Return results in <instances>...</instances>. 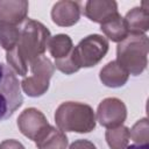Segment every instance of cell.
I'll return each instance as SVG.
<instances>
[{
	"label": "cell",
	"instance_id": "6da1fadb",
	"mask_svg": "<svg viewBox=\"0 0 149 149\" xmlns=\"http://www.w3.org/2000/svg\"><path fill=\"white\" fill-rule=\"evenodd\" d=\"M50 37V31L44 24L28 19L21 28L16 45L6 54L8 64L17 74L24 77L29 64L40 56H43Z\"/></svg>",
	"mask_w": 149,
	"mask_h": 149
},
{
	"label": "cell",
	"instance_id": "7a4b0ae2",
	"mask_svg": "<svg viewBox=\"0 0 149 149\" xmlns=\"http://www.w3.org/2000/svg\"><path fill=\"white\" fill-rule=\"evenodd\" d=\"M55 121L62 132L90 133L95 128V115L92 107L81 102L61 104L56 109Z\"/></svg>",
	"mask_w": 149,
	"mask_h": 149
},
{
	"label": "cell",
	"instance_id": "3957f363",
	"mask_svg": "<svg viewBox=\"0 0 149 149\" xmlns=\"http://www.w3.org/2000/svg\"><path fill=\"white\" fill-rule=\"evenodd\" d=\"M149 40L144 35H128L116 48V62L128 74H141L148 64Z\"/></svg>",
	"mask_w": 149,
	"mask_h": 149
},
{
	"label": "cell",
	"instance_id": "277c9868",
	"mask_svg": "<svg viewBox=\"0 0 149 149\" xmlns=\"http://www.w3.org/2000/svg\"><path fill=\"white\" fill-rule=\"evenodd\" d=\"M22 102L20 83L14 71L0 63V121L12 116Z\"/></svg>",
	"mask_w": 149,
	"mask_h": 149
},
{
	"label": "cell",
	"instance_id": "5b68a950",
	"mask_svg": "<svg viewBox=\"0 0 149 149\" xmlns=\"http://www.w3.org/2000/svg\"><path fill=\"white\" fill-rule=\"evenodd\" d=\"M31 76L24 77L21 81L22 90L29 97L36 98L43 95L49 88L50 78L54 74L55 65L51 61L44 56H40L30 64Z\"/></svg>",
	"mask_w": 149,
	"mask_h": 149
},
{
	"label": "cell",
	"instance_id": "8992f818",
	"mask_svg": "<svg viewBox=\"0 0 149 149\" xmlns=\"http://www.w3.org/2000/svg\"><path fill=\"white\" fill-rule=\"evenodd\" d=\"M108 51V41L101 35L93 34L84 37L71 51L78 68L97 65Z\"/></svg>",
	"mask_w": 149,
	"mask_h": 149
},
{
	"label": "cell",
	"instance_id": "52a82bcc",
	"mask_svg": "<svg viewBox=\"0 0 149 149\" xmlns=\"http://www.w3.org/2000/svg\"><path fill=\"white\" fill-rule=\"evenodd\" d=\"M127 118V108L122 100L118 98L104 99L97 109V120L107 129L122 126Z\"/></svg>",
	"mask_w": 149,
	"mask_h": 149
},
{
	"label": "cell",
	"instance_id": "ba28073f",
	"mask_svg": "<svg viewBox=\"0 0 149 149\" xmlns=\"http://www.w3.org/2000/svg\"><path fill=\"white\" fill-rule=\"evenodd\" d=\"M48 126L49 123L44 114L34 107L24 109L17 118V127L20 132L33 141H35L38 134Z\"/></svg>",
	"mask_w": 149,
	"mask_h": 149
},
{
	"label": "cell",
	"instance_id": "9c48e42d",
	"mask_svg": "<svg viewBox=\"0 0 149 149\" xmlns=\"http://www.w3.org/2000/svg\"><path fill=\"white\" fill-rule=\"evenodd\" d=\"M52 21L61 27H70L80 17V5L77 1L63 0L54 5L51 9Z\"/></svg>",
	"mask_w": 149,
	"mask_h": 149
},
{
	"label": "cell",
	"instance_id": "30bf717a",
	"mask_svg": "<svg viewBox=\"0 0 149 149\" xmlns=\"http://www.w3.org/2000/svg\"><path fill=\"white\" fill-rule=\"evenodd\" d=\"M84 14L93 22L104 23L118 13V5L111 0H90L85 3Z\"/></svg>",
	"mask_w": 149,
	"mask_h": 149
},
{
	"label": "cell",
	"instance_id": "8fae6325",
	"mask_svg": "<svg viewBox=\"0 0 149 149\" xmlns=\"http://www.w3.org/2000/svg\"><path fill=\"white\" fill-rule=\"evenodd\" d=\"M149 7L148 2L143 1L142 6L134 7L123 17L129 35H144L149 29Z\"/></svg>",
	"mask_w": 149,
	"mask_h": 149
},
{
	"label": "cell",
	"instance_id": "7c38bea8",
	"mask_svg": "<svg viewBox=\"0 0 149 149\" xmlns=\"http://www.w3.org/2000/svg\"><path fill=\"white\" fill-rule=\"evenodd\" d=\"M28 7L26 0H0V20L17 26L27 17Z\"/></svg>",
	"mask_w": 149,
	"mask_h": 149
},
{
	"label": "cell",
	"instance_id": "4fadbf2b",
	"mask_svg": "<svg viewBox=\"0 0 149 149\" xmlns=\"http://www.w3.org/2000/svg\"><path fill=\"white\" fill-rule=\"evenodd\" d=\"M34 142L37 149H66L68 147V137L64 132L50 125L38 134Z\"/></svg>",
	"mask_w": 149,
	"mask_h": 149
},
{
	"label": "cell",
	"instance_id": "5bb4252c",
	"mask_svg": "<svg viewBox=\"0 0 149 149\" xmlns=\"http://www.w3.org/2000/svg\"><path fill=\"white\" fill-rule=\"evenodd\" d=\"M128 77H129L128 72L116 61H112L108 64H106L100 70V74H99L101 83L105 86L113 88L123 86L127 83Z\"/></svg>",
	"mask_w": 149,
	"mask_h": 149
},
{
	"label": "cell",
	"instance_id": "9a60e30c",
	"mask_svg": "<svg viewBox=\"0 0 149 149\" xmlns=\"http://www.w3.org/2000/svg\"><path fill=\"white\" fill-rule=\"evenodd\" d=\"M100 29L106 35V37H108L113 42H118V43L123 41L129 35L126 23H125V20L120 14H116L115 16L111 17L106 22L101 23Z\"/></svg>",
	"mask_w": 149,
	"mask_h": 149
},
{
	"label": "cell",
	"instance_id": "2e32d148",
	"mask_svg": "<svg viewBox=\"0 0 149 149\" xmlns=\"http://www.w3.org/2000/svg\"><path fill=\"white\" fill-rule=\"evenodd\" d=\"M48 49L55 59L64 58L73 49L72 40L70 38L69 35H65V34L55 35L50 37L49 43H48Z\"/></svg>",
	"mask_w": 149,
	"mask_h": 149
},
{
	"label": "cell",
	"instance_id": "e0dca14e",
	"mask_svg": "<svg viewBox=\"0 0 149 149\" xmlns=\"http://www.w3.org/2000/svg\"><path fill=\"white\" fill-rule=\"evenodd\" d=\"M107 144L111 149H126L129 142V129L125 126L109 128L105 134Z\"/></svg>",
	"mask_w": 149,
	"mask_h": 149
},
{
	"label": "cell",
	"instance_id": "ac0fdd59",
	"mask_svg": "<svg viewBox=\"0 0 149 149\" xmlns=\"http://www.w3.org/2000/svg\"><path fill=\"white\" fill-rule=\"evenodd\" d=\"M20 34L21 29L17 26L0 20V45L6 51L12 50L16 45Z\"/></svg>",
	"mask_w": 149,
	"mask_h": 149
},
{
	"label": "cell",
	"instance_id": "d6986e66",
	"mask_svg": "<svg viewBox=\"0 0 149 149\" xmlns=\"http://www.w3.org/2000/svg\"><path fill=\"white\" fill-rule=\"evenodd\" d=\"M129 136L136 144H148L149 143V126L148 119L143 118L139 120L129 130Z\"/></svg>",
	"mask_w": 149,
	"mask_h": 149
},
{
	"label": "cell",
	"instance_id": "ffe728a7",
	"mask_svg": "<svg viewBox=\"0 0 149 149\" xmlns=\"http://www.w3.org/2000/svg\"><path fill=\"white\" fill-rule=\"evenodd\" d=\"M61 72L65 73V74H71L73 72H77L79 70L78 65L76 64L74 59H73V56L71 55V52L64 57V58H61V59H56L55 61V64H54Z\"/></svg>",
	"mask_w": 149,
	"mask_h": 149
},
{
	"label": "cell",
	"instance_id": "44dd1931",
	"mask_svg": "<svg viewBox=\"0 0 149 149\" xmlns=\"http://www.w3.org/2000/svg\"><path fill=\"white\" fill-rule=\"evenodd\" d=\"M69 149H97V148L88 140H77L73 143H71Z\"/></svg>",
	"mask_w": 149,
	"mask_h": 149
},
{
	"label": "cell",
	"instance_id": "7402d4cb",
	"mask_svg": "<svg viewBox=\"0 0 149 149\" xmlns=\"http://www.w3.org/2000/svg\"><path fill=\"white\" fill-rule=\"evenodd\" d=\"M0 149H24V147L16 140H5L0 143Z\"/></svg>",
	"mask_w": 149,
	"mask_h": 149
},
{
	"label": "cell",
	"instance_id": "603a6c76",
	"mask_svg": "<svg viewBox=\"0 0 149 149\" xmlns=\"http://www.w3.org/2000/svg\"><path fill=\"white\" fill-rule=\"evenodd\" d=\"M126 149H149V144H132Z\"/></svg>",
	"mask_w": 149,
	"mask_h": 149
}]
</instances>
